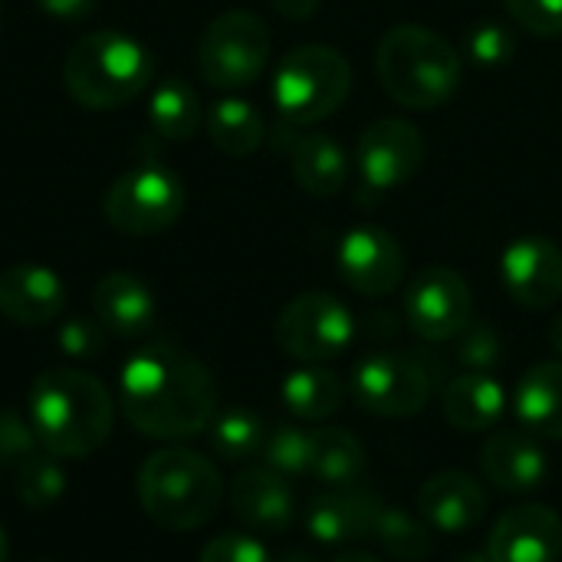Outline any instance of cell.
Masks as SVG:
<instances>
[{
  "label": "cell",
  "instance_id": "6da1fadb",
  "mask_svg": "<svg viewBox=\"0 0 562 562\" xmlns=\"http://www.w3.org/2000/svg\"><path fill=\"white\" fill-rule=\"evenodd\" d=\"M119 405L145 438L184 441L207 431L217 415V389L194 356L175 346H145L122 366Z\"/></svg>",
  "mask_w": 562,
  "mask_h": 562
},
{
  "label": "cell",
  "instance_id": "7a4b0ae2",
  "mask_svg": "<svg viewBox=\"0 0 562 562\" xmlns=\"http://www.w3.org/2000/svg\"><path fill=\"white\" fill-rule=\"evenodd\" d=\"M26 418L46 454L89 458L109 441L115 405L95 375L72 366H56L40 372L30 385Z\"/></svg>",
  "mask_w": 562,
  "mask_h": 562
},
{
  "label": "cell",
  "instance_id": "3957f363",
  "mask_svg": "<svg viewBox=\"0 0 562 562\" xmlns=\"http://www.w3.org/2000/svg\"><path fill=\"white\" fill-rule=\"evenodd\" d=\"M221 501V471L191 448H161L148 454L138 471V504L161 530H198L217 514Z\"/></svg>",
  "mask_w": 562,
  "mask_h": 562
},
{
  "label": "cell",
  "instance_id": "277c9868",
  "mask_svg": "<svg viewBox=\"0 0 562 562\" xmlns=\"http://www.w3.org/2000/svg\"><path fill=\"white\" fill-rule=\"evenodd\" d=\"M375 69L385 92L405 109H438L461 86L458 49L422 23L392 26L375 49Z\"/></svg>",
  "mask_w": 562,
  "mask_h": 562
},
{
  "label": "cell",
  "instance_id": "5b68a950",
  "mask_svg": "<svg viewBox=\"0 0 562 562\" xmlns=\"http://www.w3.org/2000/svg\"><path fill=\"white\" fill-rule=\"evenodd\" d=\"M63 82L69 95L92 112L119 109L148 89L151 56L128 33L95 30L66 53Z\"/></svg>",
  "mask_w": 562,
  "mask_h": 562
},
{
  "label": "cell",
  "instance_id": "8992f818",
  "mask_svg": "<svg viewBox=\"0 0 562 562\" xmlns=\"http://www.w3.org/2000/svg\"><path fill=\"white\" fill-rule=\"evenodd\" d=\"M352 92L349 59L326 43L293 46L273 72V105L293 125H313L346 105Z\"/></svg>",
  "mask_w": 562,
  "mask_h": 562
},
{
  "label": "cell",
  "instance_id": "52a82bcc",
  "mask_svg": "<svg viewBox=\"0 0 562 562\" xmlns=\"http://www.w3.org/2000/svg\"><path fill=\"white\" fill-rule=\"evenodd\" d=\"M273 36L254 10H227L207 23L198 43V69L214 89H244L257 82L270 63Z\"/></svg>",
  "mask_w": 562,
  "mask_h": 562
},
{
  "label": "cell",
  "instance_id": "ba28073f",
  "mask_svg": "<svg viewBox=\"0 0 562 562\" xmlns=\"http://www.w3.org/2000/svg\"><path fill=\"white\" fill-rule=\"evenodd\" d=\"M105 221L128 237L168 231L184 211V184L161 161H142L122 171L102 201Z\"/></svg>",
  "mask_w": 562,
  "mask_h": 562
},
{
  "label": "cell",
  "instance_id": "9c48e42d",
  "mask_svg": "<svg viewBox=\"0 0 562 562\" xmlns=\"http://www.w3.org/2000/svg\"><path fill=\"white\" fill-rule=\"evenodd\" d=\"M435 369L418 352H372L352 372V398L379 418H412L435 395Z\"/></svg>",
  "mask_w": 562,
  "mask_h": 562
},
{
  "label": "cell",
  "instance_id": "30bf717a",
  "mask_svg": "<svg viewBox=\"0 0 562 562\" xmlns=\"http://www.w3.org/2000/svg\"><path fill=\"white\" fill-rule=\"evenodd\" d=\"M273 339L290 359L303 366H319L352 346L356 316L333 293H300L280 310L273 323Z\"/></svg>",
  "mask_w": 562,
  "mask_h": 562
},
{
  "label": "cell",
  "instance_id": "8fae6325",
  "mask_svg": "<svg viewBox=\"0 0 562 562\" xmlns=\"http://www.w3.org/2000/svg\"><path fill=\"white\" fill-rule=\"evenodd\" d=\"M471 286L451 267H428L405 290V319L425 342H451L471 323Z\"/></svg>",
  "mask_w": 562,
  "mask_h": 562
},
{
  "label": "cell",
  "instance_id": "7c38bea8",
  "mask_svg": "<svg viewBox=\"0 0 562 562\" xmlns=\"http://www.w3.org/2000/svg\"><path fill=\"white\" fill-rule=\"evenodd\" d=\"M422 165L425 138L405 119H379L366 125L356 142V168L372 191H392L412 181Z\"/></svg>",
  "mask_w": 562,
  "mask_h": 562
},
{
  "label": "cell",
  "instance_id": "4fadbf2b",
  "mask_svg": "<svg viewBox=\"0 0 562 562\" xmlns=\"http://www.w3.org/2000/svg\"><path fill=\"white\" fill-rule=\"evenodd\" d=\"M405 250L385 227H352L336 250L339 277L359 296H389L405 280Z\"/></svg>",
  "mask_w": 562,
  "mask_h": 562
},
{
  "label": "cell",
  "instance_id": "5bb4252c",
  "mask_svg": "<svg viewBox=\"0 0 562 562\" xmlns=\"http://www.w3.org/2000/svg\"><path fill=\"white\" fill-rule=\"evenodd\" d=\"M501 280L524 310H550L562 296L560 244L543 234L517 237L501 257Z\"/></svg>",
  "mask_w": 562,
  "mask_h": 562
},
{
  "label": "cell",
  "instance_id": "9a60e30c",
  "mask_svg": "<svg viewBox=\"0 0 562 562\" xmlns=\"http://www.w3.org/2000/svg\"><path fill=\"white\" fill-rule=\"evenodd\" d=\"M385 510V501L362 487V484H342L316 494L306 507V530L313 540L326 547H342L372 537L379 514Z\"/></svg>",
  "mask_w": 562,
  "mask_h": 562
},
{
  "label": "cell",
  "instance_id": "2e32d148",
  "mask_svg": "<svg viewBox=\"0 0 562 562\" xmlns=\"http://www.w3.org/2000/svg\"><path fill=\"white\" fill-rule=\"evenodd\" d=\"M494 562H557L562 557V517L547 504L507 510L487 540Z\"/></svg>",
  "mask_w": 562,
  "mask_h": 562
},
{
  "label": "cell",
  "instance_id": "e0dca14e",
  "mask_svg": "<svg viewBox=\"0 0 562 562\" xmlns=\"http://www.w3.org/2000/svg\"><path fill=\"white\" fill-rule=\"evenodd\" d=\"M66 310V283L40 263H10L0 270V313L16 326H46Z\"/></svg>",
  "mask_w": 562,
  "mask_h": 562
},
{
  "label": "cell",
  "instance_id": "ac0fdd59",
  "mask_svg": "<svg viewBox=\"0 0 562 562\" xmlns=\"http://www.w3.org/2000/svg\"><path fill=\"white\" fill-rule=\"evenodd\" d=\"M481 468L494 487L507 494H530L547 477V454L533 431L501 428L484 441Z\"/></svg>",
  "mask_w": 562,
  "mask_h": 562
},
{
  "label": "cell",
  "instance_id": "d6986e66",
  "mask_svg": "<svg viewBox=\"0 0 562 562\" xmlns=\"http://www.w3.org/2000/svg\"><path fill=\"white\" fill-rule=\"evenodd\" d=\"M418 510L438 533H468L487 514V494L477 477L464 471H441L425 481L418 494Z\"/></svg>",
  "mask_w": 562,
  "mask_h": 562
},
{
  "label": "cell",
  "instance_id": "ffe728a7",
  "mask_svg": "<svg viewBox=\"0 0 562 562\" xmlns=\"http://www.w3.org/2000/svg\"><path fill=\"white\" fill-rule=\"evenodd\" d=\"M231 507L247 527L267 530V533H283L296 520V501H293L286 477L267 464L247 468L234 477Z\"/></svg>",
  "mask_w": 562,
  "mask_h": 562
},
{
  "label": "cell",
  "instance_id": "44dd1931",
  "mask_svg": "<svg viewBox=\"0 0 562 562\" xmlns=\"http://www.w3.org/2000/svg\"><path fill=\"white\" fill-rule=\"evenodd\" d=\"M92 310L95 319L105 326V333L122 339H138L155 323V296L151 290L132 277V273H105L92 290Z\"/></svg>",
  "mask_w": 562,
  "mask_h": 562
},
{
  "label": "cell",
  "instance_id": "7402d4cb",
  "mask_svg": "<svg viewBox=\"0 0 562 562\" xmlns=\"http://www.w3.org/2000/svg\"><path fill=\"white\" fill-rule=\"evenodd\" d=\"M441 402H445L448 425L458 431H468V435L494 428L507 412V392L487 372H464V375L451 379Z\"/></svg>",
  "mask_w": 562,
  "mask_h": 562
},
{
  "label": "cell",
  "instance_id": "603a6c76",
  "mask_svg": "<svg viewBox=\"0 0 562 562\" xmlns=\"http://www.w3.org/2000/svg\"><path fill=\"white\" fill-rule=\"evenodd\" d=\"M517 418L537 438H562V359L533 366L514 395Z\"/></svg>",
  "mask_w": 562,
  "mask_h": 562
},
{
  "label": "cell",
  "instance_id": "cb8c5ba5",
  "mask_svg": "<svg viewBox=\"0 0 562 562\" xmlns=\"http://www.w3.org/2000/svg\"><path fill=\"white\" fill-rule=\"evenodd\" d=\"M290 168L296 184L316 198H333L349 184V155L323 132H310L293 145Z\"/></svg>",
  "mask_w": 562,
  "mask_h": 562
},
{
  "label": "cell",
  "instance_id": "d4e9b609",
  "mask_svg": "<svg viewBox=\"0 0 562 562\" xmlns=\"http://www.w3.org/2000/svg\"><path fill=\"white\" fill-rule=\"evenodd\" d=\"M346 395V382L323 366H303L283 379V405L303 422H326L339 415Z\"/></svg>",
  "mask_w": 562,
  "mask_h": 562
},
{
  "label": "cell",
  "instance_id": "484cf974",
  "mask_svg": "<svg viewBox=\"0 0 562 562\" xmlns=\"http://www.w3.org/2000/svg\"><path fill=\"white\" fill-rule=\"evenodd\" d=\"M313 451H310V474L323 481L326 487H342V484H359V477L369 468L366 445L342 431V428H323L310 431Z\"/></svg>",
  "mask_w": 562,
  "mask_h": 562
},
{
  "label": "cell",
  "instance_id": "4316f807",
  "mask_svg": "<svg viewBox=\"0 0 562 562\" xmlns=\"http://www.w3.org/2000/svg\"><path fill=\"white\" fill-rule=\"evenodd\" d=\"M207 135H211V142L224 155L244 158V155H254L263 145L267 122L254 109V102L227 95V99H217L211 105V112H207Z\"/></svg>",
  "mask_w": 562,
  "mask_h": 562
},
{
  "label": "cell",
  "instance_id": "83f0119b",
  "mask_svg": "<svg viewBox=\"0 0 562 562\" xmlns=\"http://www.w3.org/2000/svg\"><path fill=\"white\" fill-rule=\"evenodd\" d=\"M201 99L184 79H161L148 95V122L161 138H191L201 125Z\"/></svg>",
  "mask_w": 562,
  "mask_h": 562
},
{
  "label": "cell",
  "instance_id": "f1b7e54d",
  "mask_svg": "<svg viewBox=\"0 0 562 562\" xmlns=\"http://www.w3.org/2000/svg\"><path fill=\"white\" fill-rule=\"evenodd\" d=\"M207 438H211V451L231 464L250 461L254 454L263 451L267 441V428L263 418L250 408H224L211 418L207 425Z\"/></svg>",
  "mask_w": 562,
  "mask_h": 562
},
{
  "label": "cell",
  "instance_id": "f546056e",
  "mask_svg": "<svg viewBox=\"0 0 562 562\" xmlns=\"http://www.w3.org/2000/svg\"><path fill=\"white\" fill-rule=\"evenodd\" d=\"M372 540L392 557L402 562H422L435 553V537L431 527L398 507H385L379 514V524L372 530Z\"/></svg>",
  "mask_w": 562,
  "mask_h": 562
},
{
  "label": "cell",
  "instance_id": "4dcf8cb0",
  "mask_svg": "<svg viewBox=\"0 0 562 562\" xmlns=\"http://www.w3.org/2000/svg\"><path fill=\"white\" fill-rule=\"evenodd\" d=\"M16 494L30 510H46L53 507L63 491H66V474L59 468V461L53 454H33L30 461H23L16 471Z\"/></svg>",
  "mask_w": 562,
  "mask_h": 562
},
{
  "label": "cell",
  "instance_id": "1f68e13d",
  "mask_svg": "<svg viewBox=\"0 0 562 562\" xmlns=\"http://www.w3.org/2000/svg\"><path fill=\"white\" fill-rule=\"evenodd\" d=\"M464 53L474 66L484 69H497L507 66L517 53V36L510 26L497 23V20H477L474 26H468L464 33Z\"/></svg>",
  "mask_w": 562,
  "mask_h": 562
},
{
  "label": "cell",
  "instance_id": "d6a6232c",
  "mask_svg": "<svg viewBox=\"0 0 562 562\" xmlns=\"http://www.w3.org/2000/svg\"><path fill=\"white\" fill-rule=\"evenodd\" d=\"M504 342L501 333L491 323H468L458 336H454V359L468 369V372H491L501 362Z\"/></svg>",
  "mask_w": 562,
  "mask_h": 562
},
{
  "label": "cell",
  "instance_id": "836d02e7",
  "mask_svg": "<svg viewBox=\"0 0 562 562\" xmlns=\"http://www.w3.org/2000/svg\"><path fill=\"white\" fill-rule=\"evenodd\" d=\"M310 451H313L310 431H300V428H277L263 441L267 468H273L283 477L310 474Z\"/></svg>",
  "mask_w": 562,
  "mask_h": 562
},
{
  "label": "cell",
  "instance_id": "e575fe53",
  "mask_svg": "<svg viewBox=\"0 0 562 562\" xmlns=\"http://www.w3.org/2000/svg\"><path fill=\"white\" fill-rule=\"evenodd\" d=\"M40 451L36 431L26 415L13 408H0V468H20Z\"/></svg>",
  "mask_w": 562,
  "mask_h": 562
},
{
  "label": "cell",
  "instance_id": "d590c367",
  "mask_svg": "<svg viewBox=\"0 0 562 562\" xmlns=\"http://www.w3.org/2000/svg\"><path fill=\"white\" fill-rule=\"evenodd\" d=\"M59 349L76 362H89V359L102 356V349H105V326L99 319H86V316L66 319L59 326Z\"/></svg>",
  "mask_w": 562,
  "mask_h": 562
},
{
  "label": "cell",
  "instance_id": "8d00e7d4",
  "mask_svg": "<svg viewBox=\"0 0 562 562\" xmlns=\"http://www.w3.org/2000/svg\"><path fill=\"white\" fill-rule=\"evenodd\" d=\"M514 23L537 36H562V0H504Z\"/></svg>",
  "mask_w": 562,
  "mask_h": 562
},
{
  "label": "cell",
  "instance_id": "74e56055",
  "mask_svg": "<svg viewBox=\"0 0 562 562\" xmlns=\"http://www.w3.org/2000/svg\"><path fill=\"white\" fill-rule=\"evenodd\" d=\"M198 562H273L267 547L254 537H244V533H224V537H214L204 550H201V560Z\"/></svg>",
  "mask_w": 562,
  "mask_h": 562
},
{
  "label": "cell",
  "instance_id": "f35d334b",
  "mask_svg": "<svg viewBox=\"0 0 562 562\" xmlns=\"http://www.w3.org/2000/svg\"><path fill=\"white\" fill-rule=\"evenodd\" d=\"M36 7L53 20L76 23V20H86L99 7V0H36Z\"/></svg>",
  "mask_w": 562,
  "mask_h": 562
},
{
  "label": "cell",
  "instance_id": "ab89813d",
  "mask_svg": "<svg viewBox=\"0 0 562 562\" xmlns=\"http://www.w3.org/2000/svg\"><path fill=\"white\" fill-rule=\"evenodd\" d=\"M270 3L286 20H310L319 10V0H270Z\"/></svg>",
  "mask_w": 562,
  "mask_h": 562
},
{
  "label": "cell",
  "instance_id": "60d3db41",
  "mask_svg": "<svg viewBox=\"0 0 562 562\" xmlns=\"http://www.w3.org/2000/svg\"><path fill=\"white\" fill-rule=\"evenodd\" d=\"M333 562H382L379 557H372V553H362V550H346V553H339Z\"/></svg>",
  "mask_w": 562,
  "mask_h": 562
},
{
  "label": "cell",
  "instance_id": "b9f144b4",
  "mask_svg": "<svg viewBox=\"0 0 562 562\" xmlns=\"http://www.w3.org/2000/svg\"><path fill=\"white\" fill-rule=\"evenodd\" d=\"M550 346H553V352L562 359V316H557L553 326H550Z\"/></svg>",
  "mask_w": 562,
  "mask_h": 562
},
{
  "label": "cell",
  "instance_id": "7bdbcfd3",
  "mask_svg": "<svg viewBox=\"0 0 562 562\" xmlns=\"http://www.w3.org/2000/svg\"><path fill=\"white\" fill-rule=\"evenodd\" d=\"M277 562H316L313 557H306V553H286V557H280Z\"/></svg>",
  "mask_w": 562,
  "mask_h": 562
},
{
  "label": "cell",
  "instance_id": "ee69618b",
  "mask_svg": "<svg viewBox=\"0 0 562 562\" xmlns=\"http://www.w3.org/2000/svg\"><path fill=\"white\" fill-rule=\"evenodd\" d=\"M458 562H494V560H491V553H468V557H461Z\"/></svg>",
  "mask_w": 562,
  "mask_h": 562
},
{
  "label": "cell",
  "instance_id": "f6af8a7d",
  "mask_svg": "<svg viewBox=\"0 0 562 562\" xmlns=\"http://www.w3.org/2000/svg\"><path fill=\"white\" fill-rule=\"evenodd\" d=\"M0 562H7V533H3V527H0Z\"/></svg>",
  "mask_w": 562,
  "mask_h": 562
}]
</instances>
